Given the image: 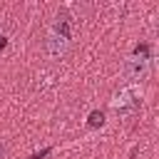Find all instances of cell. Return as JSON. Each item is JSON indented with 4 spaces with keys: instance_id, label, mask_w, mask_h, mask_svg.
Segmentation results:
<instances>
[{
    "instance_id": "cell-1",
    "label": "cell",
    "mask_w": 159,
    "mask_h": 159,
    "mask_svg": "<svg viewBox=\"0 0 159 159\" xmlns=\"http://www.w3.org/2000/svg\"><path fill=\"white\" fill-rule=\"evenodd\" d=\"M124 72H127L129 80H144V77H147V72H149V45H147V42L137 45L134 55L127 60Z\"/></svg>"
},
{
    "instance_id": "cell-2",
    "label": "cell",
    "mask_w": 159,
    "mask_h": 159,
    "mask_svg": "<svg viewBox=\"0 0 159 159\" xmlns=\"http://www.w3.org/2000/svg\"><path fill=\"white\" fill-rule=\"evenodd\" d=\"M67 42H70V20L62 15V17H57V22H55V27H52V32L47 37L50 55H62L67 50Z\"/></svg>"
},
{
    "instance_id": "cell-3",
    "label": "cell",
    "mask_w": 159,
    "mask_h": 159,
    "mask_svg": "<svg viewBox=\"0 0 159 159\" xmlns=\"http://www.w3.org/2000/svg\"><path fill=\"white\" fill-rule=\"evenodd\" d=\"M137 107L139 104V99H134V92H129V89H124L119 97H117V102H114V109L117 112H127V107Z\"/></svg>"
},
{
    "instance_id": "cell-4",
    "label": "cell",
    "mask_w": 159,
    "mask_h": 159,
    "mask_svg": "<svg viewBox=\"0 0 159 159\" xmlns=\"http://www.w3.org/2000/svg\"><path fill=\"white\" fill-rule=\"evenodd\" d=\"M87 124H89V127H102V124H104V114H102V112H97V109H94V112H89Z\"/></svg>"
},
{
    "instance_id": "cell-5",
    "label": "cell",
    "mask_w": 159,
    "mask_h": 159,
    "mask_svg": "<svg viewBox=\"0 0 159 159\" xmlns=\"http://www.w3.org/2000/svg\"><path fill=\"white\" fill-rule=\"evenodd\" d=\"M50 154V147H45L42 152H35V154H30V159H42V157H47Z\"/></svg>"
},
{
    "instance_id": "cell-6",
    "label": "cell",
    "mask_w": 159,
    "mask_h": 159,
    "mask_svg": "<svg viewBox=\"0 0 159 159\" xmlns=\"http://www.w3.org/2000/svg\"><path fill=\"white\" fill-rule=\"evenodd\" d=\"M5 45H7V42H5V37H0V50H2Z\"/></svg>"
},
{
    "instance_id": "cell-7",
    "label": "cell",
    "mask_w": 159,
    "mask_h": 159,
    "mask_svg": "<svg viewBox=\"0 0 159 159\" xmlns=\"http://www.w3.org/2000/svg\"><path fill=\"white\" fill-rule=\"evenodd\" d=\"M0 154H2V144H0Z\"/></svg>"
}]
</instances>
